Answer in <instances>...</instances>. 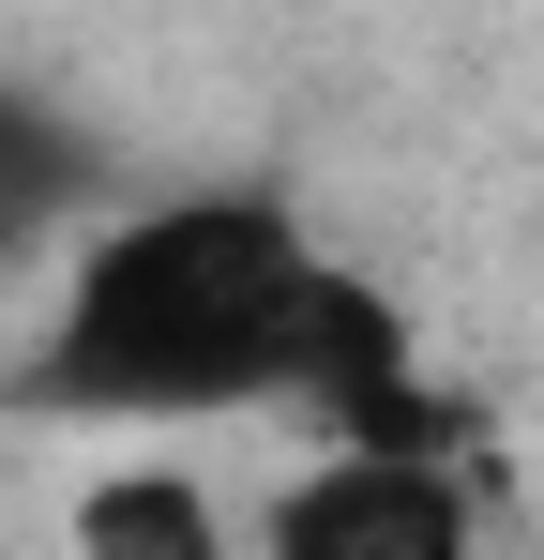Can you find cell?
I'll use <instances>...</instances> for the list:
<instances>
[{"instance_id": "cell-1", "label": "cell", "mask_w": 544, "mask_h": 560, "mask_svg": "<svg viewBox=\"0 0 544 560\" xmlns=\"http://www.w3.org/2000/svg\"><path fill=\"white\" fill-rule=\"evenodd\" d=\"M333 258L303 243V212L272 183H181L121 197L76 243V273L46 303V334L0 364L15 424H243L303 394Z\"/></svg>"}, {"instance_id": "cell-2", "label": "cell", "mask_w": 544, "mask_h": 560, "mask_svg": "<svg viewBox=\"0 0 544 560\" xmlns=\"http://www.w3.org/2000/svg\"><path fill=\"white\" fill-rule=\"evenodd\" d=\"M469 530H484L469 455H424V440H318V469L258 500L272 560H453Z\"/></svg>"}, {"instance_id": "cell-3", "label": "cell", "mask_w": 544, "mask_h": 560, "mask_svg": "<svg viewBox=\"0 0 544 560\" xmlns=\"http://www.w3.org/2000/svg\"><path fill=\"white\" fill-rule=\"evenodd\" d=\"M106 137L91 121H61V106L31 92V77H0V258H31L46 228H76V212H106Z\"/></svg>"}, {"instance_id": "cell-4", "label": "cell", "mask_w": 544, "mask_h": 560, "mask_svg": "<svg viewBox=\"0 0 544 560\" xmlns=\"http://www.w3.org/2000/svg\"><path fill=\"white\" fill-rule=\"evenodd\" d=\"M76 546H106V560H212L227 515H212L197 485H167V469H121V485L76 500Z\"/></svg>"}]
</instances>
